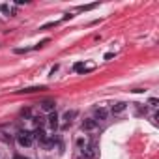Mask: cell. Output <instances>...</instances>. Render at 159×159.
<instances>
[{
  "instance_id": "9",
  "label": "cell",
  "mask_w": 159,
  "mask_h": 159,
  "mask_svg": "<svg viewBox=\"0 0 159 159\" xmlns=\"http://www.w3.org/2000/svg\"><path fill=\"white\" fill-rule=\"evenodd\" d=\"M92 69H94V66L86 67L83 62H79V64H75V66H73V71H77V73H86V71H92Z\"/></svg>"
},
{
  "instance_id": "8",
  "label": "cell",
  "mask_w": 159,
  "mask_h": 159,
  "mask_svg": "<svg viewBox=\"0 0 159 159\" xmlns=\"http://www.w3.org/2000/svg\"><path fill=\"white\" fill-rule=\"evenodd\" d=\"M125 109H127V103H124V101H118V103H114V105H112L111 112H112V114H120V112H124Z\"/></svg>"
},
{
  "instance_id": "15",
  "label": "cell",
  "mask_w": 159,
  "mask_h": 159,
  "mask_svg": "<svg viewBox=\"0 0 159 159\" xmlns=\"http://www.w3.org/2000/svg\"><path fill=\"white\" fill-rule=\"evenodd\" d=\"M13 159H28V157H23V155H15Z\"/></svg>"
},
{
  "instance_id": "6",
  "label": "cell",
  "mask_w": 159,
  "mask_h": 159,
  "mask_svg": "<svg viewBox=\"0 0 159 159\" xmlns=\"http://www.w3.org/2000/svg\"><path fill=\"white\" fill-rule=\"evenodd\" d=\"M17 6L15 4H0V13L2 15H15Z\"/></svg>"
},
{
  "instance_id": "14",
  "label": "cell",
  "mask_w": 159,
  "mask_h": 159,
  "mask_svg": "<svg viewBox=\"0 0 159 159\" xmlns=\"http://www.w3.org/2000/svg\"><path fill=\"white\" fill-rule=\"evenodd\" d=\"M112 56H114V52H107V54H105V60H111Z\"/></svg>"
},
{
  "instance_id": "7",
  "label": "cell",
  "mask_w": 159,
  "mask_h": 159,
  "mask_svg": "<svg viewBox=\"0 0 159 159\" xmlns=\"http://www.w3.org/2000/svg\"><path fill=\"white\" fill-rule=\"evenodd\" d=\"M47 124H49V127H51L52 131H56V129H58V114H56V112H51V114L47 116Z\"/></svg>"
},
{
  "instance_id": "13",
  "label": "cell",
  "mask_w": 159,
  "mask_h": 159,
  "mask_svg": "<svg viewBox=\"0 0 159 159\" xmlns=\"http://www.w3.org/2000/svg\"><path fill=\"white\" fill-rule=\"evenodd\" d=\"M148 103H150V107H152V109H155V107H157V99H155V98H152Z\"/></svg>"
},
{
  "instance_id": "2",
  "label": "cell",
  "mask_w": 159,
  "mask_h": 159,
  "mask_svg": "<svg viewBox=\"0 0 159 159\" xmlns=\"http://www.w3.org/2000/svg\"><path fill=\"white\" fill-rule=\"evenodd\" d=\"M79 152H81V159H94L98 155V150H96V144L94 142L86 144L84 148H81Z\"/></svg>"
},
{
  "instance_id": "11",
  "label": "cell",
  "mask_w": 159,
  "mask_h": 159,
  "mask_svg": "<svg viewBox=\"0 0 159 159\" xmlns=\"http://www.w3.org/2000/svg\"><path fill=\"white\" fill-rule=\"evenodd\" d=\"M39 90H45V86H30V88H23L19 92L21 94H32V92H39Z\"/></svg>"
},
{
  "instance_id": "3",
  "label": "cell",
  "mask_w": 159,
  "mask_h": 159,
  "mask_svg": "<svg viewBox=\"0 0 159 159\" xmlns=\"http://www.w3.org/2000/svg\"><path fill=\"white\" fill-rule=\"evenodd\" d=\"M109 118V111L105 109V107H98L96 111H94V120L99 124V122H105Z\"/></svg>"
},
{
  "instance_id": "1",
  "label": "cell",
  "mask_w": 159,
  "mask_h": 159,
  "mask_svg": "<svg viewBox=\"0 0 159 159\" xmlns=\"http://www.w3.org/2000/svg\"><path fill=\"white\" fill-rule=\"evenodd\" d=\"M34 140H36V137H34V131H30V129H23L17 133V144L21 148H30L34 144Z\"/></svg>"
},
{
  "instance_id": "12",
  "label": "cell",
  "mask_w": 159,
  "mask_h": 159,
  "mask_svg": "<svg viewBox=\"0 0 159 159\" xmlns=\"http://www.w3.org/2000/svg\"><path fill=\"white\" fill-rule=\"evenodd\" d=\"M86 144H90V140H88V139H83V137H81V139H77V146H79V150L84 148Z\"/></svg>"
},
{
  "instance_id": "4",
  "label": "cell",
  "mask_w": 159,
  "mask_h": 159,
  "mask_svg": "<svg viewBox=\"0 0 159 159\" xmlns=\"http://www.w3.org/2000/svg\"><path fill=\"white\" fill-rule=\"evenodd\" d=\"M81 127H83V131H96V129L99 127V124H98L94 118H84L83 124H81Z\"/></svg>"
},
{
  "instance_id": "5",
  "label": "cell",
  "mask_w": 159,
  "mask_h": 159,
  "mask_svg": "<svg viewBox=\"0 0 159 159\" xmlns=\"http://www.w3.org/2000/svg\"><path fill=\"white\" fill-rule=\"evenodd\" d=\"M54 107H56V103L52 101V99H43L41 103H39V109L43 111V112H54Z\"/></svg>"
},
{
  "instance_id": "10",
  "label": "cell",
  "mask_w": 159,
  "mask_h": 159,
  "mask_svg": "<svg viewBox=\"0 0 159 159\" xmlns=\"http://www.w3.org/2000/svg\"><path fill=\"white\" fill-rule=\"evenodd\" d=\"M77 116V111H66V114H64V120H66V125H71V122H73V118Z\"/></svg>"
}]
</instances>
